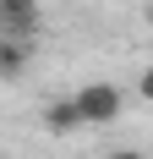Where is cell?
<instances>
[{
  "label": "cell",
  "instance_id": "2",
  "mask_svg": "<svg viewBox=\"0 0 153 159\" xmlns=\"http://www.w3.org/2000/svg\"><path fill=\"white\" fill-rule=\"evenodd\" d=\"M38 0H0V33H16V39H38Z\"/></svg>",
  "mask_w": 153,
  "mask_h": 159
},
{
  "label": "cell",
  "instance_id": "3",
  "mask_svg": "<svg viewBox=\"0 0 153 159\" xmlns=\"http://www.w3.org/2000/svg\"><path fill=\"white\" fill-rule=\"evenodd\" d=\"M33 44L38 39H16V33H0V77L11 82V77H22L33 66Z\"/></svg>",
  "mask_w": 153,
  "mask_h": 159
},
{
  "label": "cell",
  "instance_id": "1",
  "mask_svg": "<svg viewBox=\"0 0 153 159\" xmlns=\"http://www.w3.org/2000/svg\"><path fill=\"white\" fill-rule=\"evenodd\" d=\"M76 104H82V121H88V126H109V121H120V110H126V99H120L115 82H82V88H76Z\"/></svg>",
  "mask_w": 153,
  "mask_h": 159
},
{
  "label": "cell",
  "instance_id": "6",
  "mask_svg": "<svg viewBox=\"0 0 153 159\" xmlns=\"http://www.w3.org/2000/svg\"><path fill=\"white\" fill-rule=\"evenodd\" d=\"M109 159H148V154H137V148H109Z\"/></svg>",
  "mask_w": 153,
  "mask_h": 159
},
{
  "label": "cell",
  "instance_id": "5",
  "mask_svg": "<svg viewBox=\"0 0 153 159\" xmlns=\"http://www.w3.org/2000/svg\"><path fill=\"white\" fill-rule=\"evenodd\" d=\"M137 99H148V104H153V61L142 66V77H137Z\"/></svg>",
  "mask_w": 153,
  "mask_h": 159
},
{
  "label": "cell",
  "instance_id": "4",
  "mask_svg": "<svg viewBox=\"0 0 153 159\" xmlns=\"http://www.w3.org/2000/svg\"><path fill=\"white\" fill-rule=\"evenodd\" d=\"M44 126L55 132V137H71L76 126H88V121H82V104H76V93L49 99V104H44Z\"/></svg>",
  "mask_w": 153,
  "mask_h": 159
},
{
  "label": "cell",
  "instance_id": "7",
  "mask_svg": "<svg viewBox=\"0 0 153 159\" xmlns=\"http://www.w3.org/2000/svg\"><path fill=\"white\" fill-rule=\"evenodd\" d=\"M148 16H153V0H148Z\"/></svg>",
  "mask_w": 153,
  "mask_h": 159
}]
</instances>
